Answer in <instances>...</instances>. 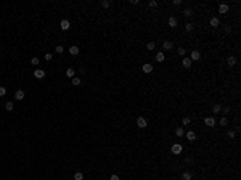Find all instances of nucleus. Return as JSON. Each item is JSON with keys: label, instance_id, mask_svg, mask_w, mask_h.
Here are the masks:
<instances>
[{"label": "nucleus", "instance_id": "nucleus-27", "mask_svg": "<svg viewBox=\"0 0 241 180\" xmlns=\"http://www.w3.org/2000/svg\"><path fill=\"white\" fill-rule=\"evenodd\" d=\"M227 135L230 137V138H235V135H236V130H228V132H227Z\"/></svg>", "mask_w": 241, "mask_h": 180}, {"label": "nucleus", "instance_id": "nucleus-5", "mask_svg": "<svg viewBox=\"0 0 241 180\" xmlns=\"http://www.w3.org/2000/svg\"><path fill=\"white\" fill-rule=\"evenodd\" d=\"M59 27L63 29V31H68V29L71 27V23L68 19H61V23H59Z\"/></svg>", "mask_w": 241, "mask_h": 180}, {"label": "nucleus", "instance_id": "nucleus-35", "mask_svg": "<svg viewBox=\"0 0 241 180\" xmlns=\"http://www.w3.org/2000/svg\"><path fill=\"white\" fill-rule=\"evenodd\" d=\"M182 122H183V125H188V124H190V117H183Z\"/></svg>", "mask_w": 241, "mask_h": 180}, {"label": "nucleus", "instance_id": "nucleus-9", "mask_svg": "<svg viewBox=\"0 0 241 180\" xmlns=\"http://www.w3.org/2000/svg\"><path fill=\"white\" fill-rule=\"evenodd\" d=\"M191 63H193V61H191L190 58H183V59H182V66H183V68H186V69L191 68Z\"/></svg>", "mask_w": 241, "mask_h": 180}, {"label": "nucleus", "instance_id": "nucleus-19", "mask_svg": "<svg viewBox=\"0 0 241 180\" xmlns=\"http://www.w3.org/2000/svg\"><path fill=\"white\" fill-rule=\"evenodd\" d=\"M227 63H228V66H235V64H236V58H235V56H230V58L227 59Z\"/></svg>", "mask_w": 241, "mask_h": 180}, {"label": "nucleus", "instance_id": "nucleus-28", "mask_svg": "<svg viewBox=\"0 0 241 180\" xmlns=\"http://www.w3.org/2000/svg\"><path fill=\"white\" fill-rule=\"evenodd\" d=\"M154 47H156V44H154V42H148L146 48H148V50H154Z\"/></svg>", "mask_w": 241, "mask_h": 180}, {"label": "nucleus", "instance_id": "nucleus-14", "mask_svg": "<svg viewBox=\"0 0 241 180\" xmlns=\"http://www.w3.org/2000/svg\"><path fill=\"white\" fill-rule=\"evenodd\" d=\"M15 98L16 100H23L24 98V90H16L15 92Z\"/></svg>", "mask_w": 241, "mask_h": 180}, {"label": "nucleus", "instance_id": "nucleus-32", "mask_svg": "<svg viewBox=\"0 0 241 180\" xmlns=\"http://www.w3.org/2000/svg\"><path fill=\"white\" fill-rule=\"evenodd\" d=\"M148 5H149L151 8H156V7H158V2H156V0H151V2H149Z\"/></svg>", "mask_w": 241, "mask_h": 180}, {"label": "nucleus", "instance_id": "nucleus-12", "mask_svg": "<svg viewBox=\"0 0 241 180\" xmlns=\"http://www.w3.org/2000/svg\"><path fill=\"white\" fill-rule=\"evenodd\" d=\"M162 48H164V50H172L174 48V44H172L170 40H166L164 44H162Z\"/></svg>", "mask_w": 241, "mask_h": 180}, {"label": "nucleus", "instance_id": "nucleus-33", "mask_svg": "<svg viewBox=\"0 0 241 180\" xmlns=\"http://www.w3.org/2000/svg\"><path fill=\"white\" fill-rule=\"evenodd\" d=\"M5 93H7V88H5V87H0V97H5Z\"/></svg>", "mask_w": 241, "mask_h": 180}, {"label": "nucleus", "instance_id": "nucleus-34", "mask_svg": "<svg viewBox=\"0 0 241 180\" xmlns=\"http://www.w3.org/2000/svg\"><path fill=\"white\" fill-rule=\"evenodd\" d=\"M185 52H186V50L183 48V47H180V48H178V55H180V56H183V55H185Z\"/></svg>", "mask_w": 241, "mask_h": 180}, {"label": "nucleus", "instance_id": "nucleus-16", "mask_svg": "<svg viewBox=\"0 0 241 180\" xmlns=\"http://www.w3.org/2000/svg\"><path fill=\"white\" fill-rule=\"evenodd\" d=\"M69 53H71V55H72V56H76V55H79V48H77V47H76V45H72V47H71V48H69Z\"/></svg>", "mask_w": 241, "mask_h": 180}, {"label": "nucleus", "instance_id": "nucleus-3", "mask_svg": "<svg viewBox=\"0 0 241 180\" xmlns=\"http://www.w3.org/2000/svg\"><path fill=\"white\" fill-rule=\"evenodd\" d=\"M204 124H206L207 127H214L215 125V117L214 116H207L206 119H204Z\"/></svg>", "mask_w": 241, "mask_h": 180}, {"label": "nucleus", "instance_id": "nucleus-4", "mask_svg": "<svg viewBox=\"0 0 241 180\" xmlns=\"http://www.w3.org/2000/svg\"><path fill=\"white\" fill-rule=\"evenodd\" d=\"M170 149H172V153H174V154H180V153L183 151V146L180 145V143H175V145H172Z\"/></svg>", "mask_w": 241, "mask_h": 180}, {"label": "nucleus", "instance_id": "nucleus-36", "mask_svg": "<svg viewBox=\"0 0 241 180\" xmlns=\"http://www.w3.org/2000/svg\"><path fill=\"white\" fill-rule=\"evenodd\" d=\"M31 63H32V64H39V58H35V56H34V58L31 59Z\"/></svg>", "mask_w": 241, "mask_h": 180}, {"label": "nucleus", "instance_id": "nucleus-22", "mask_svg": "<svg viewBox=\"0 0 241 180\" xmlns=\"http://www.w3.org/2000/svg\"><path fill=\"white\" fill-rule=\"evenodd\" d=\"M81 82H82V81H81V77H72V85H76V87H77V85H81Z\"/></svg>", "mask_w": 241, "mask_h": 180}, {"label": "nucleus", "instance_id": "nucleus-15", "mask_svg": "<svg viewBox=\"0 0 241 180\" xmlns=\"http://www.w3.org/2000/svg\"><path fill=\"white\" fill-rule=\"evenodd\" d=\"M164 58L166 56H164V53H162V52L156 53V61H158V63H162V61H164Z\"/></svg>", "mask_w": 241, "mask_h": 180}, {"label": "nucleus", "instance_id": "nucleus-2", "mask_svg": "<svg viewBox=\"0 0 241 180\" xmlns=\"http://www.w3.org/2000/svg\"><path fill=\"white\" fill-rule=\"evenodd\" d=\"M190 59H191V61H198V59H201V52L199 50H193L191 55H190Z\"/></svg>", "mask_w": 241, "mask_h": 180}, {"label": "nucleus", "instance_id": "nucleus-24", "mask_svg": "<svg viewBox=\"0 0 241 180\" xmlns=\"http://www.w3.org/2000/svg\"><path fill=\"white\" fill-rule=\"evenodd\" d=\"M193 27H195V26H193V23H186L185 31H186V32H191V31H193Z\"/></svg>", "mask_w": 241, "mask_h": 180}, {"label": "nucleus", "instance_id": "nucleus-37", "mask_svg": "<svg viewBox=\"0 0 241 180\" xmlns=\"http://www.w3.org/2000/svg\"><path fill=\"white\" fill-rule=\"evenodd\" d=\"M109 180H119V175H116V174H113V175L109 177Z\"/></svg>", "mask_w": 241, "mask_h": 180}, {"label": "nucleus", "instance_id": "nucleus-39", "mask_svg": "<svg viewBox=\"0 0 241 180\" xmlns=\"http://www.w3.org/2000/svg\"><path fill=\"white\" fill-rule=\"evenodd\" d=\"M45 59H47V61H50V59H52V53H47V55H45Z\"/></svg>", "mask_w": 241, "mask_h": 180}, {"label": "nucleus", "instance_id": "nucleus-11", "mask_svg": "<svg viewBox=\"0 0 241 180\" xmlns=\"http://www.w3.org/2000/svg\"><path fill=\"white\" fill-rule=\"evenodd\" d=\"M186 138H188L190 142H195L196 140V134L193 130H188V132H186Z\"/></svg>", "mask_w": 241, "mask_h": 180}, {"label": "nucleus", "instance_id": "nucleus-18", "mask_svg": "<svg viewBox=\"0 0 241 180\" xmlns=\"http://www.w3.org/2000/svg\"><path fill=\"white\" fill-rule=\"evenodd\" d=\"M191 178H193V175L190 172H183L182 174V180H191Z\"/></svg>", "mask_w": 241, "mask_h": 180}, {"label": "nucleus", "instance_id": "nucleus-13", "mask_svg": "<svg viewBox=\"0 0 241 180\" xmlns=\"http://www.w3.org/2000/svg\"><path fill=\"white\" fill-rule=\"evenodd\" d=\"M227 11H228V5L227 3H220L219 5V13L224 15V13H227Z\"/></svg>", "mask_w": 241, "mask_h": 180}, {"label": "nucleus", "instance_id": "nucleus-7", "mask_svg": "<svg viewBox=\"0 0 241 180\" xmlns=\"http://www.w3.org/2000/svg\"><path fill=\"white\" fill-rule=\"evenodd\" d=\"M34 77H37V79H44V77H45V71L44 69H35L34 71Z\"/></svg>", "mask_w": 241, "mask_h": 180}, {"label": "nucleus", "instance_id": "nucleus-23", "mask_svg": "<svg viewBox=\"0 0 241 180\" xmlns=\"http://www.w3.org/2000/svg\"><path fill=\"white\" fill-rule=\"evenodd\" d=\"M74 180H84V174L82 172H76L74 174Z\"/></svg>", "mask_w": 241, "mask_h": 180}, {"label": "nucleus", "instance_id": "nucleus-26", "mask_svg": "<svg viewBox=\"0 0 241 180\" xmlns=\"http://www.w3.org/2000/svg\"><path fill=\"white\" fill-rule=\"evenodd\" d=\"M109 5H111V2H109V0H103V2H101V7H103V8H108Z\"/></svg>", "mask_w": 241, "mask_h": 180}, {"label": "nucleus", "instance_id": "nucleus-8", "mask_svg": "<svg viewBox=\"0 0 241 180\" xmlns=\"http://www.w3.org/2000/svg\"><path fill=\"white\" fill-rule=\"evenodd\" d=\"M142 71H143V73H146V74H149V73L153 71V64H149V63L143 64V66H142Z\"/></svg>", "mask_w": 241, "mask_h": 180}, {"label": "nucleus", "instance_id": "nucleus-25", "mask_svg": "<svg viewBox=\"0 0 241 180\" xmlns=\"http://www.w3.org/2000/svg\"><path fill=\"white\" fill-rule=\"evenodd\" d=\"M66 76H68V77H74V69L69 68L68 71H66Z\"/></svg>", "mask_w": 241, "mask_h": 180}, {"label": "nucleus", "instance_id": "nucleus-20", "mask_svg": "<svg viewBox=\"0 0 241 180\" xmlns=\"http://www.w3.org/2000/svg\"><path fill=\"white\" fill-rule=\"evenodd\" d=\"M220 109H222V106H220L219 103H215V105L212 106V113H214V114H217V113H219Z\"/></svg>", "mask_w": 241, "mask_h": 180}, {"label": "nucleus", "instance_id": "nucleus-6", "mask_svg": "<svg viewBox=\"0 0 241 180\" xmlns=\"http://www.w3.org/2000/svg\"><path fill=\"white\" fill-rule=\"evenodd\" d=\"M167 24H169V27H177V24H178L177 18L175 16H170V18H169V21H167Z\"/></svg>", "mask_w": 241, "mask_h": 180}, {"label": "nucleus", "instance_id": "nucleus-21", "mask_svg": "<svg viewBox=\"0 0 241 180\" xmlns=\"http://www.w3.org/2000/svg\"><path fill=\"white\" fill-rule=\"evenodd\" d=\"M175 135H177V137H183V135H185V130H183L182 127L175 129Z\"/></svg>", "mask_w": 241, "mask_h": 180}, {"label": "nucleus", "instance_id": "nucleus-10", "mask_svg": "<svg viewBox=\"0 0 241 180\" xmlns=\"http://www.w3.org/2000/svg\"><path fill=\"white\" fill-rule=\"evenodd\" d=\"M209 24L212 26V27H219V26H220V21H219V18H210Z\"/></svg>", "mask_w": 241, "mask_h": 180}, {"label": "nucleus", "instance_id": "nucleus-17", "mask_svg": "<svg viewBox=\"0 0 241 180\" xmlns=\"http://www.w3.org/2000/svg\"><path fill=\"white\" fill-rule=\"evenodd\" d=\"M13 108H15L13 101H7V103H5V109L7 111H13Z\"/></svg>", "mask_w": 241, "mask_h": 180}, {"label": "nucleus", "instance_id": "nucleus-29", "mask_svg": "<svg viewBox=\"0 0 241 180\" xmlns=\"http://www.w3.org/2000/svg\"><path fill=\"white\" fill-rule=\"evenodd\" d=\"M183 15H185V16H186V18H190V16H191V15H193V11H191V10H190V8H186V10H185V11H183Z\"/></svg>", "mask_w": 241, "mask_h": 180}, {"label": "nucleus", "instance_id": "nucleus-31", "mask_svg": "<svg viewBox=\"0 0 241 180\" xmlns=\"http://www.w3.org/2000/svg\"><path fill=\"white\" fill-rule=\"evenodd\" d=\"M227 124H228V119H227V117H222V119H220V125H224V127H225Z\"/></svg>", "mask_w": 241, "mask_h": 180}, {"label": "nucleus", "instance_id": "nucleus-38", "mask_svg": "<svg viewBox=\"0 0 241 180\" xmlns=\"http://www.w3.org/2000/svg\"><path fill=\"white\" fill-rule=\"evenodd\" d=\"M174 5L178 7V5H182V0H174Z\"/></svg>", "mask_w": 241, "mask_h": 180}, {"label": "nucleus", "instance_id": "nucleus-30", "mask_svg": "<svg viewBox=\"0 0 241 180\" xmlns=\"http://www.w3.org/2000/svg\"><path fill=\"white\" fill-rule=\"evenodd\" d=\"M55 52H56V53H59V55H61V53L64 52V48H63L61 45H56V48H55Z\"/></svg>", "mask_w": 241, "mask_h": 180}, {"label": "nucleus", "instance_id": "nucleus-1", "mask_svg": "<svg viewBox=\"0 0 241 180\" xmlns=\"http://www.w3.org/2000/svg\"><path fill=\"white\" fill-rule=\"evenodd\" d=\"M137 125H138L140 129H146L148 122H146V119H145L143 116H138V117H137Z\"/></svg>", "mask_w": 241, "mask_h": 180}, {"label": "nucleus", "instance_id": "nucleus-40", "mask_svg": "<svg viewBox=\"0 0 241 180\" xmlns=\"http://www.w3.org/2000/svg\"><path fill=\"white\" fill-rule=\"evenodd\" d=\"M224 113H225V114H228V113H230V108H228V106L224 108Z\"/></svg>", "mask_w": 241, "mask_h": 180}]
</instances>
